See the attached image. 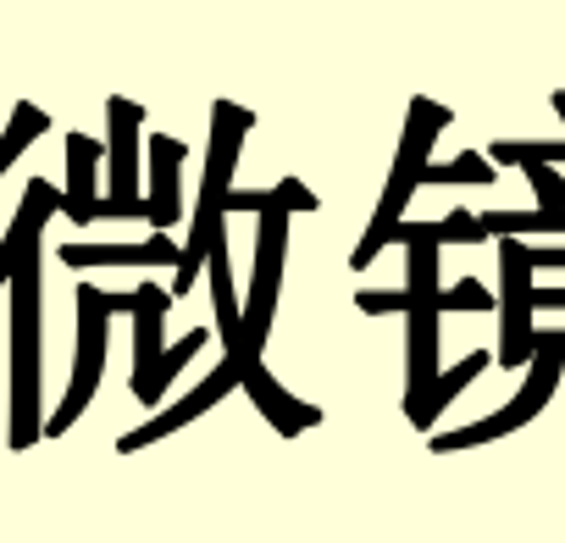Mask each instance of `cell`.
<instances>
[{
	"mask_svg": "<svg viewBox=\"0 0 565 543\" xmlns=\"http://www.w3.org/2000/svg\"><path fill=\"white\" fill-rule=\"evenodd\" d=\"M255 128V117L233 100L211 106V150H205V183H200V205H194V233L178 249V295L194 284V272L205 266V255L222 244V200L233 189V167H238V145Z\"/></svg>",
	"mask_w": 565,
	"mask_h": 543,
	"instance_id": "1",
	"label": "cell"
},
{
	"mask_svg": "<svg viewBox=\"0 0 565 543\" xmlns=\"http://www.w3.org/2000/svg\"><path fill=\"white\" fill-rule=\"evenodd\" d=\"M12 333H18V433L12 444H34V377H40V238L23 244L12 266Z\"/></svg>",
	"mask_w": 565,
	"mask_h": 543,
	"instance_id": "2",
	"label": "cell"
},
{
	"mask_svg": "<svg viewBox=\"0 0 565 543\" xmlns=\"http://www.w3.org/2000/svg\"><path fill=\"white\" fill-rule=\"evenodd\" d=\"M106 123H111V189H106V200H95V216H145V194H139V123H145V106L128 100V95H111Z\"/></svg>",
	"mask_w": 565,
	"mask_h": 543,
	"instance_id": "3",
	"label": "cell"
},
{
	"mask_svg": "<svg viewBox=\"0 0 565 543\" xmlns=\"http://www.w3.org/2000/svg\"><path fill=\"white\" fill-rule=\"evenodd\" d=\"M499 255H504V361L521 366L532 361V260L521 238H504Z\"/></svg>",
	"mask_w": 565,
	"mask_h": 543,
	"instance_id": "4",
	"label": "cell"
},
{
	"mask_svg": "<svg viewBox=\"0 0 565 543\" xmlns=\"http://www.w3.org/2000/svg\"><path fill=\"white\" fill-rule=\"evenodd\" d=\"M106 295L100 289H84L78 295V328H84V350H78V377H73V394H67V405H62V416H56V433L84 411V400L95 394V377H100V355H106Z\"/></svg>",
	"mask_w": 565,
	"mask_h": 543,
	"instance_id": "5",
	"label": "cell"
},
{
	"mask_svg": "<svg viewBox=\"0 0 565 543\" xmlns=\"http://www.w3.org/2000/svg\"><path fill=\"white\" fill-rule=\"evenodd\" d=\"M183 139L172 134H156L150 139V200H145V216L156 222V233H167L178 216H183Z\"/></svg>",
	"mask_w": 565,
	"mask_h": 543,
	"instance_id": "6",
	"label": "cell"
},
{
	"mask_svg": "<svg viewBox=\"0 0 565 543\" xmlns=\"http://www.w3.org/2000/svg\"><path fill=\"white\" fill-rule=\"evenodd\" d=\"M51 211H62V194L45 178H34L29 194H23V205H18V216H12V227H7V238H0V284H12V266H18L23 244L40 238V227L51 222Z\"/></svg>",
	"mask_w": 565,
	"mask_h": 543,
	"instance_id": "7",
	"label": "cell"
},
{
	"mask_svg": "<svg viewBox=\"0 0 565 543\" xmlns=\"http://www.w3.org/2000/svg\"><path fill=\"white\" fill-rule=\"evenodd\" d=\"M67 266H178V244L167 233L145 244H62Z\"/></svg>",
	"mask_w": 565,
	"mask_h": 543,
	"instance_id": "8",
	"label": "cell"
},
{
	"mask_svg": "<svg viewBox=\"0 0 565 543\" xmlns=\"http://www.w3.org/2000/svg\"><path fill=\"white\" fill-rule=\"evenodd\" d=\"M416 189H422V183H416L411 172H399V167L388 172V189H383V200H377V216H372L366 238H361V244H355V255H350V266H355V272H361V266H372V260H377V249L394 238V227L405 222V211H411V194H416Z\"/></svg>",
	"mask_w": 565,
	"mask_h": 543,
	"instance_id": "9",
	"label": "cell"
},
{
	"mask_svg": "<svg viewBox=\"0 0 565 543\" xmlns=\"http://www.w3.org/2000/svg\"><path fill=\"white\" fill-rule=\"evenodd\" d=\"M449 123H455V111H449V106H438V100L416 95V100H411V111H405V134H399V156H394V167L416 178V172L427 167L433 139H438Z\"/></svg>",
	"mask_w": 565,
	"mask_h": 543,
	"instance_id": "10",
	"label": "cell"
},
{
	"mask_svg": "<svg viewBox=\"0 0 565 543\" xmlns=\"http://www.w3.org/2000/svg\"><path fill=\"white\" fill-rule=\"evenodd\" d=\"M95 172H100V145L89 134H67V194L62 211L73 222H95Z\"/></svg>",
	"mask_w": 565,
	"mask_h": 543,
	"instance_id": "11",
	"label": "cell"
},
{
	"mask_svg": "<svg viewBox=\"0 0 565 543\" xmlns=\"http://www.w3.org/2000/svg\"><path fill=\"white\" fill-rule=\"evenodd\" d=\"M45 128H51V117H45L34 100H18V106H12V123H7V134H0V178L12 172V161H18Z\"/></svg>",
	"mask_w": 565,
	"mask_h": 543,
	"instance_id": "12",
	"label": "cell"
},
{
	"mask_svg": "<svg viewBox=\"0 0 565 543\" xmlns=\"http://www.w3.org/2000/svg\"><path fill=\"white\" fill-rule=\"evenodd\" d=\"M493 178H499V167L488 156H477V150H466V156H455L444 167H422L416 172V183H493Z\"/></svg>",
	"mask_w": 565,
	"mask_h": 543,
	"instance_id": "13",
	"label": "cell"
},
{
	"mask_svg": "<svg viewBox=\"0 0 565 543\" xmlns=\"http://www.w3.org/2000/svg\"><path fill=\"white\" fill-rule=\"evenodd\" d=\"M526 183H532V194H537V211H543V216H559V211H565V178H559L554 167L526 161Z\"/></svg>",
	"mask_w": 565,
	"mask_h": 543,
	"instance_id": "14",
	"label": "cell"
},
{
	"mask_svg": "<svg viewBox=\"0 0 565 543\" xmlns=\"http://www.w3.org/2000/svg\"><path fill=\"white\" fill-rule=\"evenodd\" d=\"M271 205H277L282 216H295V211H317L322 200H317V194H311V189H306L300 178H282V183L271 189Z\"/></svg>",
	"mask_w": 565,
	"mask_h": 543,
	"instance_id": "15",
	"label": "cell"
},
{
	"mask_svg": "<svg viewBox=\"0 0 565 543\" xmlns=\"http://www.w3.org/2000/svg\"><path fill=\"white\" fill-rule=\"evenodd\" d=\"M482 238V227H477V211H449L444 222H438V244H477Z\"/></svg>",
	"mask_w": 565,
	"mask_h": 543,
	"instance_id": "16",
	"label": "cell"
},
{
	"mask_svg": "<svg viewBox=\"0 0 565 543\" xmlns=\"http://www.w3.org/2000/svg\"><path fill=\"white\" fill-rule=\"evenodd\" d=\"M493 300H488V289L477 284V278H466V284H455L449 295H438V311H488Z\"/></svg>",
	"mask_w": 565,
	"mask_h": 543,
	"instance_id": "17",
	"label": "cell"
},
{
	"mask_svg": "<svg viewBox=\"0 0 565 543\" xmlns=\"http://www.w3.org/2000/svg\"><path fill=\"white\" fill-rule=\"evenodd\" d=\"M526 260H532V266H565V249H537V244H526Z\"/></svg>",
	"mask_w": 565,
	"mask_h": 543,
	"instance_id": "18",
	"label": "cell"
},
{
	"mask_svg": "<svg viewBox=\"0 0 565 543\" xmlns=\"http://www.w3.org/2000/svg\"><path fill=\"white\" fill-rule=\"evenodd\" d=\"M554 111H559V123H565V89H554Z\"/></svg>",
	"mask_w": 565,
	"mask_h": 543,
	"instance_id": "19",
	"label": "cell"
}]
</instances>
